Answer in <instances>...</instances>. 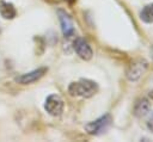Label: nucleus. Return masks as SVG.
<instances>
[{
    "label": "nucleus",
    "mask_w": 153,
    "mask_h": 142,
    "mask_svg": "<svg viewBox=\"0 0 153 142\" xmlns=\"http://www.w3.org/2000/svg\"><path fill=\"white\" fill-rule=\"evenodd\" d=\"M98 91V85L88 79H80L68 86V93L73 97L90 98Z\"/></svg>",
    "instance_id": "obj_1"
},
{
    "label": "nucleus",
    "mask_w": 153,
    "mask_h": 142,
    "mask_svg": "<svg viewBox=\"0 0 153 142\" xmlns=\"http://www.w3.org/2000/svg\"><path fill=\"white\" fill-rule=\"evenodd\" d=\"M110 124H111V117H110V115H104V116L99 117L98 119L85 124V130L90 135H98V134L103 132L104 130H106Z\"/></svg>",
    "instance_id": "obj_2"
},
{
    "label": "nucleus",
    "mask_w": 153,
    "mask_h": 142,
    "mask_svg": "<svg viewBox=\"0 0 153 142\" xmlns=\"http://www.w3.org/2000/svg\"><path fill=\"white\" fill-rule=\"evenodd\" d=\"M45 111L54 117H59L63 111V100L57 94H50L44 103Z\"/></svg>",
    "instance_id": "obj_3"
},
{
    "label": "nucleus",
    "mask_w": 153,
    "mask_h": 142,
    "mask_svg": "<svg viewBox=\"0 0 153 142\" xmlns=\"http://www.w3.org/2000/svg\"><path fill=\"white\" fill-rule=\"evenodd\" d=\"M147 69V62L145 60H136L131 62L127 69V78L131 81L137 80Z\"/></svg>",
    "instance_id": "obj_4"
},
{
    "label": "nucleus",
    "mask_w": 153,
    "mask_h": 142,
    "mask_svg": "<svg viewBox=\"0 0 153 142\" xmlns=\"http://www.w3.org/2000/svg\"><path fill=\"white\" fill-rule=\"evenodd\" d=\"M47 68H38V69H35L32 72H29V73H25V74H22L16 78V81L20 85H29V84H32L37 80H39L45 73H47Z\"/></svg>",
    "instance_id": "obj_5"
},
{
    "label": "nucleus",
    "mask_w": 153,
    "mask_h": 142,
    "mask_svg": "<svg viewBox=\"0 0 153 142\" xmlns=\"http://www.w3.org/2000/svg\"><path fill=\"white\" fill-rule=\"evenodd\" d=\"M73 47H74V50H75V53L79 55V57H81L82 60H90L91 57H92V55H93V51H92V48L90 47V44L85 41V39H82V38H76L75 41H74V44H73Z\"/></svg>",
    "instance_id": "obj_6"
},
{
    "label": "nucleus",
    "mask_w": 153,
    "mask_h": 142,
    "mask_svg": "<svg viewBox=\"0 0 153 142\" xmlns=\"http://www.w3.org/2000/svg\"><path fill=\"white\" fill-rule=\"evenodd\" d=\"M59 18H60V23H61V29L62 32L65 35V37H71L74 33V25L72 19L69 18V16L63 12V11H59Z\"/></svg>",
    "instance_id": "obj_7"
},
{
    "label": "nucleus",
    "mask_w": 153,
    "mask_h": 142,
    "mask_svg": "<svg viewBox=\"0 0 153 142\" xmlns=\"http://www.w3.org/2000/svg\"><path fill=\"white\" fill-rule=\"evenodd\" d=\"M149 109H151V103L146 98H141L134 105V115L136 117H143L149 112Z\"/></svg>",
    "instance_id": "obj_8"
},
{
    "label": "nucleus",
    "mask_w": 153,
    "mask_h": 142,
    "mask_svg": "<svg viewBox=\"0 0 153 142\" xmlns=\"http://www.w3.org/2000/svg\"><path fill=\"white\" fill-rule=\"evenodd\" d=\"M0 14L5 19H13L17 14V11L13 4L5 1V0H0Z\"/></svg>",
    "instance_id": "obj_9"
},
{
    "label": "nucleus",
    "mask_w": 153,
    "mask_h": 142,
    "mask_svg": "<svg viewBox=\"0 0 153 142\" xmlns=\"http://www.w3.org/2000/svg\"><path fill=\"white\" fill-rule=\"evenodd\" d=\"M140 18L145 23H153V4L146 5L142 8L140 13Z\"/></svg>",
    "instance_id": "obj_10"
},
{
    "label": "nucleus",
    "mask_w": 153,
    "mask_h": 142,
    "mask_svg": "<svg viewBox=\"0 0 153 142\" xmlns=\"http://www.w3.org/2000/svg\"><path fill=\"white\" fill-rule=\"evenodd\" d=\"M147 126H148V129H149V130H152V131H153V113H152V115H151V117L148 118Z\"/></svg>",
    "instance_id": "obj_11"
},
{
    "label": "nucleus",
    "mask_w": 153,
    "mask_h": 142,
    "mask_svg": "<svg viewBox=\"0 0 153 142\" xmlns=\"http://www.w3.org/2000/svg\"><path fill=\"white\" fill-rule=\"evenodd\" d=\"M152 55H153V48H152Z\"/></svg>",
    "instance_id": "obj_12"
}]
</instances>
